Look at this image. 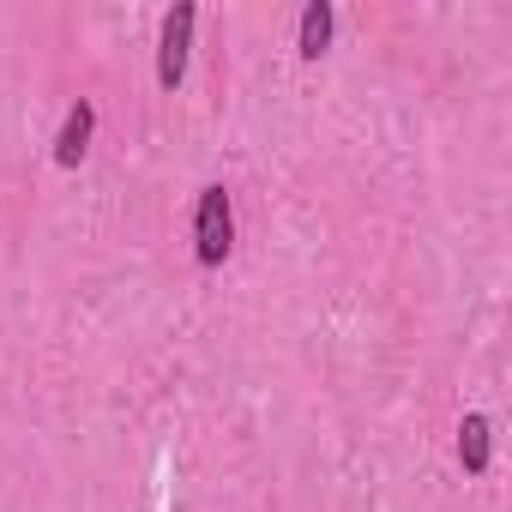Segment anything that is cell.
I'll use <instances>...</instances> for the list:
<instances>
[{
  "label": "cell",
  "instance_id": "cell-2",
  "mask_svg": "<svg viewBox=\"0 0 512 512\" xmlns=\"http://www.w3.org/2000/svg\"><path fill=\"white\" fill-rule=\"evenodd\" d=\"M193 25H199V7H193V0H175V7L163 13V37H157V85H163V91H181V79H187Z\"/></svg>",
  "mask_w": 512,
  "mask_h": 512
},
{
  "label": "cell",
  "instance_id": "cell-5",
  "mask_svg": "<svg viewBox=\"0 0 512 512\" xmlns=\"http://www.w3.org/2000/svg\"><path fill=\"white\" fill-rule=\"evenodd\" d=\"M332 25H338L332 0H308L302 19H296V55H302V61H320V55L332 49Z\"/></svg>",
  "mask_w": 512,
  "mask_h": 512
},
{
  "label": "cell",
  "instance_id": "cell-4",
  "mask_svg": "<svg viewBox=\"0 0 512 512\" xmlns=\"http://www.w3.org/2000/svg\"><path fill=\"white\" fill-rule=\"evenodd\" d=\"M458 464H464V476H488V464H494V422L482 410H470L458 422Z\"/></svg>",
  "mask_w": 512,
  "mask_h": 512
},
{
  "label": "cell",
  "instance_id": "cell-1",
  "mask_svg": "<svg viewBox=\"0 0 512 512\" xmlns=\"http://www.w3.org/2000/svg\"><path fill=\"white\" fill-rule=\"evenodd\" d=\"M229 247H235V211H229V187L211 181L199 187V205H193V260L205 272H217L229 260Z\"/></svg>",
  "mask_w": 512,
  "mask_h": 512
},
{
  "label": "cell",
  "instance_id": "cell-3",
  "mask_svg": "<svg viewBox=\"0 0 512 512\" xmlns=\"http://www.w3.org/2000/svg\"><path fill=\"white\" fill-rule=\"evenodd\" d=\"M91 133H97V103H91V97H79V103L67 109L61 133H55V163H61V169H79V163H85V151H91Z\"/></svg>",
  "mask_w": 512,
  "mask_h": 512
}]
</instances>
